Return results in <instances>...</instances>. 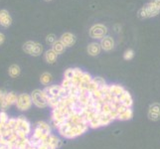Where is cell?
Instances as JSON below:
<instances>
[{
	"mask_svg": "<svg viewBox=\"0 0 160 149\" xmlns=\"http://www.w3.org/2000/svg\"><path fill=\"white\" fill-rule=\"evenodd\" d=\"M90 129L89 122L87 121L82 112H76L57 128L60 136L66 139H75L82 136Z\"/></svg>",
	"mask_w": 160,
	"mask_h": 149,
	"instance_id": "6da1fadb",
	"label": "cell"
},
{
	"mask_svg": "<svg viewBox=\"0 0 160 149\" xmlns=\"http://www.w3.org/2000/svg\"><path fill=\"white\" fill-rule=\"evenodd\" d=\"M43 91L48 99V106L52 108L59 107L66 97L71 96L69 92L62 87V85L47 86Z\"/></svg>",
	"mask_w": 160,
	"mask_h": 149,
	"instance_id": "7a4b0ae2",
	"label": "cell"
},
{
	"mask_svg": "<svg viewBox=\"0 0 160 149\" xmlns=\"http://www.w3.org/2000/svg\"><path fill=\"white\" fill-rule=\"evenodd\" d=\"M52 134L51 133V124H49L46 121H38L36 123L34 130L32 134L29 136L30 145L38 147L44 142L47 137Z\"/></svg>",
	"mask_w": 160,
	"mask_h": 149,
	"instance_id": "3957f363",
	"label": "cell"
},
{
	"mask_svg": "<svg viewBox=\"0 0 160 149\" xmlns=\"http://www.w3.org/2000/svg\"><path fill=\"white\" fill-rule=\"evenodd\" d=\"M15 131L17 132L19 137H29L32 134V125L25 117L20 115L17 117Z\"/></svg>",
	"mask_w": 160,
	"mask_h": 149,
	"instance_id": "277c9868",
	"label": "cell"
},
{
	"mask_svg": "<svg viewBox=\"0 0 160 149\" xmlns=\"http://www.w3.org/2000/svg\"><path fill=\"white\" fill-rule=\"evenodd\" d=\"M160 13V10H158L155 5L151 1L146 3L144 6H142L138 11H137V17L139 19H147L151 17H155Z\"/></svg>",
	"mask_w": 160,
	"mask_h": 149,
	"instance_id": "5b68a950",
	"label": "cell"
},
{
	"mask_svg": "<svg viewBox=\"0 0 160 149\" xmlns=\"http://www.w3.org/2000/svg\"><path fill=\"white\" fill-rule=\"evenodd\" d=\"M33 104L38 108H45L48 106V99L43 90H34L31 93Z\"/></svg>",
	"mask_w": 160,
	"mask_h": 149,
	"instance_id": "8992f818",
	"label": "cell"
},
{
	"mask_svg": "<svg viewBox=\"0 0 160 149\" xmlns=\"http://www.w3.org/2000/svg\"><path fill=\"white\" fill-rule=\"evenodd\" d=\"M23 51L30 55V56H33V57H38L40 56V55L43 53V46L41 45L40 43H37V42H34V41H27L26 43H24L23 47Z\"/></svg>",
	"mask_w": 160,
	"mask_h": 149,
	"instance_id": "52a82bcc",
	"label": "cell"
},
{
	"mask_svg": "<svg viewBox=\"0 0 160 149\" xmlns=\"http://www.w3.org/2000/svg\"><path fill=\"white\" fill-rule=\"evenodd\" d=\"M89 34H90V37L92 38V39L102 40L103 37L107 36L108 28H107V26H104L103 24H101V23L95 24L90 28Z\"/></svg>",
	"mask_w": 160,
	"mask_h": 149,
	"instance_id": "ba28073f",
	"label": "cell"
},
{
	"mask_svg": "<svg viewBox=\"0 0 160 149\" xmlns=\"http://www.w3.org/2000/svg\"><path fill=\"white\" fill-rule=\"evenodd\" d=\"M33 104L31 95L29 93H20L18 95L17 102H16V107L21 112H26L31 108Z\"/></svg>",
	"mask_w": 160,
	"mask_h": 149,
	"instance_id": "9c48e42d",
	"label": "cell"
},
{
	"mask_svg": "<svg viewBox=\"0 0 160 149\" xmlns=\"http://www.w3.org/2000/svg\"><path fill=\"white\" fill-rule=\"evenodd\" d=\"M61 146L60 138L55 134H50L37 149H58Z\"/></svg>",
	"mask_w": 160,
	"mask_h": 149,
	"instance_id": "30bf717a",
	"label": "cell"
},
{
	"mask_svg": "<svg viewBox=\"0 0 160 149\" xmlns=\"http://www.w3.org/2000/svg\"><path fill=\"white\" fill-rule=\"evenodd\" d=\"M147 117L152 121H158L160 119V103L153 102L148 107Z\"/></svg>",
	"mask_w": 160,
	"mask_h": 149,
	"instance_id": "8fae6325",
	"label": "cell"
},
{
	"mask_svg": "<svg viewBox=\"0 0 160 149\" xmlns=\"http://www.w3.org/2000/svg\"><path fill=\"white\" fill-rule=\"evenodd\" d=\"M60 40L62 41V43L66 46V48H68V47H72V46L75 45V43L77 41V38L73 33L66 32L62 36H61Z\"/></svg>",
	"mask_w": 160,
	"mask_h": 149,
	"instance_id": "7c38bea8",
	"label": "cell"
},
{
	"mask_svg": "<svg viewBox=\"0 0 160 149\" xmlns=\"http://www.w3.org/2000/svg\"><path fill=\"white\" fill-rule=\"evenodd\" d=\"M101 47H102V50H103V51L106 52H109L112 51V50L114 48V40L112 37L110 36H106L103 37L102 39L101 40Z\"/></svg>",
	"mask_w": 160,
	"mask_h": 149,
	"instance_id": "4fadbf2b",
	"label": "cell"
},
{
	"mask_svg": "<svg viewBox=\"0 0 160 149\" xmlns=\"http://www.w3.org/2000/svg\"><path fill=\"white\" fill-rule=\"evenodd\" d=\"M87 51L88 54L90 55L92 57H97L98 55L101 54L102 52V47H101V44L98 43V42H92L88 45L87 48Z\"/></svg>",
	"mask_w": 160,
	"mask_h": 149,
	"instance_id": "5bb4252c",
	"label": "cell"
},
{
	"mask_svg": "<svg viewBox=\"0 0 160 149\" xmlns=\"http://www.w3.org/2000/svg\"><path fill=\"white\" fill-rule=\"evenodd\" d=\"M12 24V17L10 16L7 10H0V25L3 27H9Z\"/></svg>",
	"mask_w": 160,
	"mask_h": 149,
	"instance_id": "9a60e30c",
	"label": "cell"
},
{
	"mask_svg": "<svg viewBox=\"0 0 160 149\" xmlns=\"http://www.w3.org/2000/svg\"><path fill=\"white\" fill-rule=\"evenodd\" d=\"M44 59H45V61L48 63V64H55L57 62V59H58V55L55 53L52 49L50 50H47V51L45 52V55H44Z\"/></svg>",
	"mask_w": 160,
	"mask_h": 149,
	"instance_id": "2e32d148",
	"label": "cell"
},
{
	"mask_svg": "<svg viewBox=\"0 0 160 149\" xmlns=\"http://www.w3.org/2000/svg\"><path fill=\"white\" fill-rule=\"evenodd\" d=\"M132 117H133V109H132V108H126L125 110H123V112L118 115V120L128 121V120H130Z\"/></svg>",
	"mask_w": 160,
	"mask_h": 149,
	"instance_id": "e0dca14e",
	"label": "cell"
},
{
	"mask_svg": "<svg viewBox=\"0 0 160 149\" xmlns=\"http://www.w3.org/2000/svg\"><path fill=\"white\" fill-rule=\"evenodd\" d=\"M52 50L56 53L57 55H61L63 54L65 52L66 50V46L64 45V44L62 43V41L61 40H57L56 42H55L53 45H52Z\"/></svg>",
	"mask_w": 160,
	"mask_h": 149,
	"instance_id": "ac0fdd59",
	"label": "cell"
},
{
	"mask_svg": "<svg viewBox=\"0 0 160 149\" xmlns=\"http://www.w3.org/2000/svg\"><path fill=\"white\" fill-rule=\"evenodd\" d=\"M17 98H18V95L14 92H9L6 93V97H5V101L7 102V103L10 106L12 104H16L17 102Z\"/></svg>",
	"mask_w": 160,
	"mask_h": 149,
	"instance_id": "d6986e66",
	"label": "cell"
},
{
	"mask_svg": "<svg viewBox=\"0 0 160 149\" xmlns=\"http://www.w3.org/2000/svg\"><path fill=\"white\" fill-rule=\"evenodd\" d=\"M21 73V69L18 65H11L8 69V74L11 78H17Z\"/></svg>",
	"mask_w": 160,
	"mask_h": 149,
	"instance_id": "ffe728a7",
	"label": "cell"
},
{
	"mask_svg": "<svg viewBox=\"0 0 160 149\" xmlns=\"http://www.w3.org/2000/svg\"><path fill=\"white\" fill-rule=\"evenodd\" d=\"M52 80H53L52 75L50 73H47V72L43 73L40 77V82H41V84L44 86H48L52 82Z\"/></svg>",
	"mask_w": 160,
	"mask_h": 149,
	"instance_id": "44dd1931",
	"label": "cell"
},
{
	"mask_svg": "<svg viewBox=\"0 0 160 149\" xmlns=\"http://www.w3.org/2000/svg\"><path fill=\"white\" fill-rule=\"evenodd\" d=\"M134 58V51L132 49H128L123 53V59L125 61H130Z\"/></svg>",
	"mask_w": 160,
	"mask_h": 149,
	"instance_id": "7402d4cb",
	"label": "cell"
},
{
	"mask_svg": "<svg viewBox=\"0 0 160 149\" xmlns=\"http://www.w3.org/2000/svg\"><path fill=\"white\" fill-rule=\"evenodd\" d=\"M10 119V117H8V114L6 112H1L0 110V121L5 125L7 122H8V120Z\"/></svg>",
	"mask_w": 160,
	"mask_h": 149,
	"instance_id": "603a6c76",
	"label": "cell"
},
{
	"mask_svg": "<svg viewBox=\"0 0 160 149\" xmlns=\"http://www.w3.org/2000/svg\"><path fill=\"white\" fill-rule=\"evenodd\" d=\"M57 41V38L54 34H49L47 37H46V43L49 44V45H53V44Z\"/></svg>",
	"mask_w": 160,
	"mask_h": 149,
	"instance_id": "cb8c5ba5",
	"label": "cell"
},
{
	"mask_svg": "<svg viewBox=\"0 0 160 149\" xmlns=\"http://www.w3.org/2000/svg\"><path fill=\"white\" fill-rule=\"evenodd\" d=\"M6 92L4 90H0V102H2L4 99H5V97H6Z\"/></svg>",
	"mask_w": 160,
	"mask_h": 149,
	"instance_id": "d4e9b609",
	"label": "cell"
},
{
	"mask_svg": "<svg viewBox=\"0 0 160 149\" xmlns=\"http://www.w3.org/2000/svg\"><path fill=\"white\" fill-rule=\"evenodd\" d=\"M151 2L155 5V7L158 10H160V0H151Z\"/></svg>",
	"mask_w": 160,
	"mask_h": 149,
	"instance_id": "484cf974",
	"label": "cell"
},
{
	"mask_svg": "<svg viewBox=\"0 0 160 149\" xmlns=\"http://www.w3.org/2000/svg\"><path fill=\"white\" fill-rule=\"evenodd\" d=\"M5 41V36L3 33H0V45H2Z\"/></svg>",
	"mask_w": 160,
	"mask_h": 149,
	"instance_id": "4316f807",
	"label": "cell"
},
{
	"mask_svg": "<svg viewBox=\"0 0 160 149\" xmlns=\"http://www.w3.org/2000/svg\"><path fill=\"white\" fill-rule=\"evenodd\" d=\"M0 149H14V147L10 146V145H3V146H0Z\"/></svg>",
	"mask_w": 160,
	"mask_h": 149,
	"instance_id": "83f0119b",
	"label": "cell"
},
{
	"mask_svg": "<svg viewBox=\"0 0 160 149\" xmlns=\"http://www.w3.org/2000/svg\"><path fill=\"white\" fill-rule=\"evenodd\" d=\"M26 149H37V147H35V146H32V145H29V146L27 147Z\"/></svg>",
	"mask_w": 160,
	"mask_h": 149,
	"instance_id": "f1b7e54d",
	"label": "cell"
},
{
	"mask_svg": "<svg viewBox=\"0 0 160 149\" xmlns=\"http://www.w3.org/2000/svg\"><path fill=\"white\" fill-rule=\"evenodd\" d=\"M45 1H52V0H45Z\"/></svg>",
	"mask_w": 160,
	"mask_h": 149,
	"instance_id": "f546056e",
	"label": "cell"
},
{
	"mask_svg": "<svg viewBox=\"0 0 160 149\" xmlns=\"http://www.w3.org/2000/svg\"><path fill=\"white\" fill-rule=\"evenodd\" d=\"M14 149H17V148H14Z\"/></svg>",
	"mask_w": 160,
	"mask_h": 149,
	"instance_id": "4dcf8cb0",
	"label": "cell"
}]
</instances>
